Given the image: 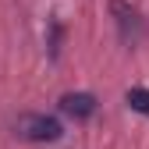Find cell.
<instances>
[{
	"label": "cell",
	"instance_id": "7a4b0ae2",
	"mask_svg": "<svg viewBox=\"0 0 149 149\" xmlns=\"http://www.w3.org/2000/svg\"><path fill=\"white\" fill-rule=\"evenodd\" d=\"M61 110L74 121H89L96 114V96L92 92H64L61 96Z\"/></svg>",
	"mask_w": 149,
	"mask_h": 149
},
{
	"label": "cell",
	"instance_id": "6da1fadb",
	"mask_svg": "<svg viewBox=\"0 0 149 149\" xmlns=\"http://www.w3.org/2000/svg\"><path fill=\"white\" fill-rule=\"evenodd\" d=\"M61 132H64L61 121L57 117H46V114H25V117H18V124H14V135L25 139V142H57Z\"/></svg>",
	"mask_w": 149,
	"mask_h": 149
},
{
	"label": "cell",
	"instance_id": "3957f363",
	"mask_svg": "<svg viewBox=\"0 0 149 149\" xmlns=\"http://www.w3.org/2000/svg\"><path fill=\"white\" fill-rule=\"evenodd\" d=\"M128 107L135 110V114H146L149 117V89H142V85H135V89H128Z\"/></svg>",
	"mask_w": 149,
	"mask_h": 149
}]
</instances>
